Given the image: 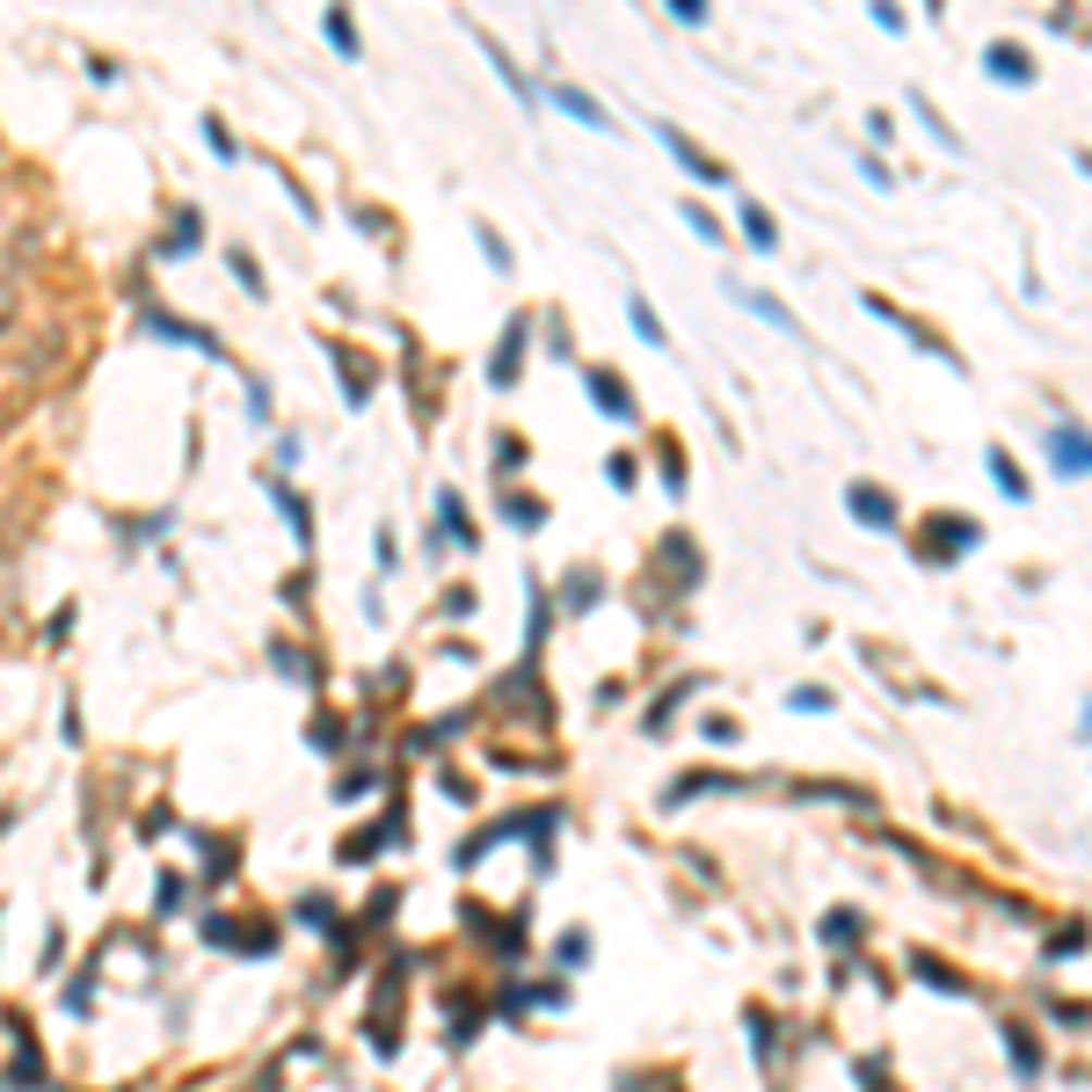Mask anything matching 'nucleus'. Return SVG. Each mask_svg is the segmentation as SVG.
Segmentation results:
<instances>
[{"label":"nucleus","instance_id":"obj_1","mask_svg":"<svg viewBox=\"0 0 1092 1092\" xmlns=\"http://www.w3.org/2000/svg\"><path fill=\"white\" fill-rule=\"evenodd\" d=\"M1042 452H1049L1056 474H1070V481H1085V474H1092V430H1078V423H1049Z\"/></svg>","mask_w":1092,"mask_h":1092},{"label":"nucleus","instance_id":"obj_2","mask_svg":"<svg viewBox=\"0 0 1092 1092\" xmlns=\"http://www.w3.org/2000/svg\"><path fill=\"white\" fill-rule=\"evenodd\" d=\"M590 401L605 409V423H633V387L619 372H590Z\"/></svg>","mask_w":1092,"mask_h":1092},{"label":"nucleus","instance_id":"obj_3","mask_svg":"<svg viewBox=\"0 0 1092 1092\" xmlns=\"http://www.w3.org/2000/svg\"><path fill=\"white\" fill-rule=\"evenodd\" d=\"M845 503H852V517H867L874 532H896V503L881 495V488H867V481H852L845 488Z\"/></svg>","mask_w":1092,"mask_h":1092},{"label":"nucleus","instance_id":"obj_4","mask_svg":"<svg viewBox=\"0 0 1092 1092\" xmlns=\"http://www.w3.org/2000/svg\"><path fill=\"white\" fill-rule=\"evenodd\" d=\"M655 139L670 146V153H678V161H685L692 175H700V183H728V175H721V161H706V153H700L692 139H685V131H670V124H655Z\"/></svg>","mask_w":1092,"mask_h":1092},{"label":"nucleus","instance_id":"obj_5","mask_svg":"<svg viewBox=\"0 0 1092 1092\" xmlns=\"http://www.w3.org/2000/svg\"><path fill=\"white\" fill-rule=\"evenodd\" d=\"M911 976L918 983H932L940 997H969V983H962V969H946L940 954H911Z\"/></svg>","mask_w":1092,"mask_h":1092},{"label":"nucleus","instance_id":"obj_6","mask_svg":"<svg viewBox=\"0 0 1092 1092\" xmlns=\"http://www.w3.org/2000/svg\"><path fill=\"white\" fill-rule=\"evenodd\" d=\"M983 59H991V73L1005 80V88H1027V80H1034V59H1027L1019 45H991Z\"/></svg>","mask_w":1092,"mask_h":1092},{"label":"nucleus","instance_id":"obj_7","mask_svg":"<svg viewBox=\"0 0 1092 1092\" xmlns=\"http://www.w3.org/2000/svg\"><path fill=\"white\" fill-rule=\"evenodd\" d=\"M554 102H561V110H568V117H576V124H590V131H612L605 102H598V96H582V88H568V80H561V88H554Z\"/></svg>","mask_w":1092,"mask_h":1092},{"label":"nucleus","instance_id":"obj_8","mask_svg":"<svg viewBox=\"0 0 1092 1092\" xmlns=\"http://www.w3.org/2000/svg\"><path fill=\"white\" fill-rule=\"evenodd\" d=\"M1005 1049H1013V1070H1019V1078H1034V1070H1042V1042H1034L1019 1019H1005Z\"/></svg>","mask_w":1092,"mask_h":1092},{"label":"nucleus","instance_id":"obj_9","mask_svg":"<svg viewBox=\"0 0 1092 1092\" xmlns=\"http://www.w3.org/2000/svg\"><path fill=\"white\" fill-rule=\"evenodd\" d=\"M743 234H751V248H757V255H773V248H779L773 212H765V204H751V197H743Z\"/></svg>","mask_w":1092,"mask_h":1092},{"label":"nucleus","instance_id":"obj_10","mask_svg":"<svg viewBox=\"0 0 1092 1092\" xmlns=\"http://www.w3.org/2000/svg\"><path fill=\"white\" fill-rule=\"evenodd\" d=\"M736 299H743V306H751L757 321H773V328H787V336H794V314H787V306H779L773 291H743V285H736Z\"/></svg>","mask_w":1092,"mask_h":1092},{"label":"nucleus","instance_id":"obj_11","mask_svg":"<svg viewBox=\"0 0 1092 1092\" xmlns=\"http://www.w3.org/2000/svg\"><path fill=\"white\" fill-rule=\"evenodd\" d=\"M517 372H525V328H510L503 350H495V387H510Z\"/></svg>","mask_w":1092,"mask_h":1092},{"label":"nucleus","instance_id":"obj_12","mask_svg":"<svg viewBox=\"0 0 1092 1092\" xmlns=\"http://www.w3.org/2000/svg\"><path fill=\"white\" fill-rule=\"evenodd\" d=\"M991 474H997V488H1005V495H1027V474L1013 466V452H1005V444H991Z\"/></svg>","mask_w":1092,"mask_h":1092},{"label":"nucleus","instance_id":"obj_13","mask_svg":"<svg viewBox=\"0 0 1092 1092\" xmlns=\"http://www.w3.org/2000/svg\"><path fill=\"white\" fill-rule=\"evenodd\" d=\"M168 911H183V874H161V881H153V918H168Z\"/></svg>","mask_w":1092,"mask_h":1092},{"label":"nucleus","instance_id":"obj_14","mask_svg":"<svg viewBox=\"0 0 1092 1092\" xmlns=\"http://www.w3.org/2000/svg\"><path fill=\"white\" fill-rule=\"evenodd\" d=\"M852 932H859V911H830L824 918V946H852Z\"/></svg>","mask_w":1092,"mask_h":1092},{"label":"nucleus","instance_id":"obj_15","mask_svg":"<svg viewBox=\"0 0 1092 1092\" xmlns=\"http://www.w3.org/2000/svg\"><path fill=\"white\" fill-rule=\"evenodd\" d=\"M437 517H444V532L460 539V547H474V532H466V510H460V495H444V503H437Z\"/></svg>","mask_w":1092,"mask_h":1092},{"label":"nucleus","instance_id":"obj_16","mask_svg":"<svg viewBox=\"0 0 1092 1092\" xmlns=\"http://www.w3.org/2000/svg\"><path fill=\"white\" fill-rule=\"evenodd\" d=\"M328 45H336L342 59H357V29H350V15H342V8L328 15Z\"/></svg>","mask_w":1092,"mask_h":1092},{"label":"nucleus","instance_id":"obj_17","mask_svg":"<svg viewBox=\"0 0 1092 1092\" xmlns=\"http://www.w3.org/2000/svg\"><path fill=\"white\" fill-rule=\"evenodd\" d=\"M627 314H633V336L641 342H663V321L649 314V299H627Z\"/></svg>","mask_w":1092,"mask_h":1092},{"label":"nucleus","instance_id":"obj_18","mask_svg":"<svg viewBox=\"0 0 1092 1092\" xmlns=\"http://www.w3.org/2000/svg\"><path fill=\"white\" fill-rule=\"evenodd\" d=\"M685 226H692L700 241H714V248H721V226H714V212H706V204H685Z\"/></svg>","mask_w":1092,"mask_h":1092},{"label":"nucleus","instance_id":"obj_19","mask_svg":"<svg viewBox=\"0 0 1092 1092\" xmlns=\"http://www.w3.org/2000/svg\"><path fill=\"white\" fill-rule=\"evenodd\" d=\"M554 954H561V969H576V962H590V940H582V932H561Z\"/></svg>","mask_w":1092,"mask_h":1092},{"label":"nucleus","instance_id":"obj_20","mask_svg":"<svg viewBox=\"0 0 1092 1092\" xmlns=\"http://www.w3.org/2000/svg\"><path fill=\"white\" fill-rule=\"evenodd\" d=\"M503 510L517 525H539V517H547V503H532V495H503Z\"/></svg>","mask_w":1092,"mask_h":1092},{"label":"nucleus","instance_id":"obj_21","mask_svg":"<svg viewBox=\"0 0 1092 1092\" xmlns=\"http://www.w3.org/2000/svg\"><path fill=\"white\" fill-rule=\"evenodd\" d=\"M794 706L801 714H830V692L824 685H794Z\"/></svg>","mask_w":1092,"mask_h":1092},{"label":"nucleus","instance_id":"obj_22","mask_svg":"<svg viewBox=\"0 0 1092 1092\" xmlns=\"http://www.w3.org/2000/svg\"><path fill=\"white\" fill-rule=\"evenodd\" d=\"M299 918H306V925H328V940H336V911H328V896H306V903H299Z\"/></svg>","mask_w":1092,"mask_h":1092},{"label":"nucleus","instance_id":"obj_23","mask_svg":"<svg viewBox=\"0 0 1092 1092\" xmlns=\"http://www.w3.org/2000/svg\"><path fill=\"white\" fill-rule=\"evenodd\" d=\"M1078 946H1085V932H1078V925H1070V932H1056V940H1049V962H1070V954H1078Z\"/></svg>","mask_w":1092,"mask_h":1092},{"label":"nucleus","instance_id":"obj_24","mask_svg":"<svg viewBox=\"0 0 1092 1092\" xmlns=\"http://www.w3.org/2000/svg\"><path fill=\"white\" fill-rule=\"evenodd\" d=\"M474 241H481V255H488V263H495V269H510V248L495 241V234H488V226H481V234H474Z\"/></svg>","mask_w":1092,"mask_h":1092}]
</instances>
